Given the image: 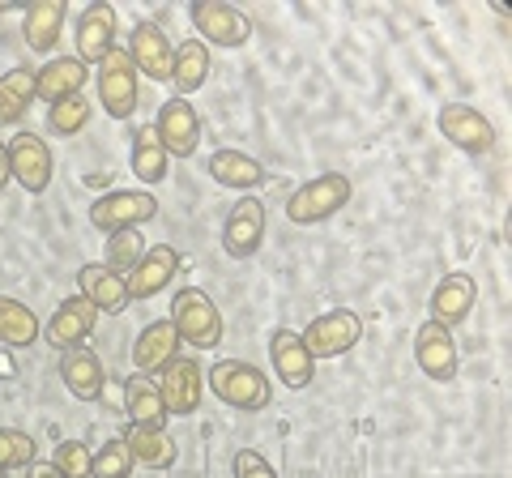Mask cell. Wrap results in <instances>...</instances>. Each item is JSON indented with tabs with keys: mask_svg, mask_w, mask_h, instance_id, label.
Here are the masks:
<instances>
[{
	"mask_svg": "<svg viewBox=\"0 0 512 478\" xmlns=\"http://www.w3.org/2000/svg\"><path fill=\"white\" fill-rule=\"evenodd\" d=\"M205 385H210V393L218 397L222 406L244 410V414L265 410L269 397H274L269 376L261 368H252V363H239V359H218L214 368L205 372Z\"/></svg>",
	"mask_w": 512,
	"mask_h": 478,
	"instance_id": "1",
	"label": "cell"
},
{
	"mask_svg": "<svg viewBox=\"0 0 512 478\" xmlns=\"http://www.w3.org/2000/svg\"><path fill=\"white\" fill-rule=\"evenodd\" d=\"M350 180L342 171H320L312 175L308 184H299L291 201H286V218L295 222V227H316V222H329L338 210L350 205Z\"/></svg>",
	"mask_w": 512,
	"mask_h": 478,
	"instance_id": "2",
	"label": "cell"
},
{
	"mask_svg": "<svg viewBox=\"0 0 512 478\" xmlns=\"http://www.w3.org/2000/svg\"><path fill=\"white\" fill-rule=\"evenodd\" d=\"M167 321L180 333V342L197 346V350H214L222 346V312L201 286H184L171 299V316Z\"/></svg>",
	"mask_w": 512,
	"mask_h": 478,
	"instance_id": "3",
	"label": "cell"
},
{
	"mask_svg": "<svg viewBox=\"0 0 512 478\" xmlns=\"http://www.w3.org/2000/svg\"><path fill=\"white\" fill-rule=\"evenodd\" d=\"M312 359H342L363 342V316L355 308H333L299 333Z\"/></svg>",
	"mask_w": 512,
	"mask_h": 478,
	"instance_id": "4",
	"label": "cell"
},
{
	"mask_svg": "<svg viewBox=\"0 0 512 478\" xmlns=\"http://www.w3.org/2000/svg\"><path fill=\"white\" fill-rule=\"evenodd\" d=\"M154 214H158V197L154 193L116 188V193H103L99 201L90 205V227H99L107 235H116V231H141Z\"/></svg>",
	"mask_w": 512,
	"mask_h": 478,
	"instance_id": "5",
	"label": "cell"
},
{
	"mask_svg": "<svg viewBox=\"0 0 512 478\" xmlns=\"http://www.w3.org/2000/svg\"><path fill=\"white\" fill-rule=\"evenodd\" d=\"M94 82H99V103L111 120H128L137 111V65L128 47H111Z\"/></svg>",
	"mask_w": 512,
	"mask_h": 478,
	"instance_id": "6",
	"label": "cell"
},
{
	"mask_svg": "<svg viewBox=\"0 0 512 478\" xmlns=\"http://www.w3.org/2000/svg\"><path fill=\"white\" fill-rule=\"evenodd\" d=\"M265 244V201L261 197H239L227 218H222V252L231 261L256 257Z\"/></svg>",
	"mask_w": 512,
	"mask_h": 478,
	"instance_id": "7",
	"label": "cell"
},
{
	"mask_svg": "<svg viewBox=\"0 0 512 478\" xmlns=\"http://www.w3.org/2000/svg\"><path fill=\"white\" fill-rule=\"evenodd\" d=\"M188 13H192L197 35H205L201 39L205 47H244L252 39L248 13H239L235 5H227V0H197Z\"/></svg>",
	"mask_w": 512,
	"mask_h": 478,
	"instance_id": "8",
	"label": "cell"
},
{
	"mask_svg": "<svg viewBox=\"0 0 512 478\" xmlns=\"http://www.w3.org/2000/svg\"><path fill=\"white\" fill-rule=\"evenodd\" d=\"M9 167H13V184H22L30 197H39L52 188L56 158H52V146L35 133H18L9 141Z\"/></svg>",
	"mask_w": 512,
	"mask_h": 478,
	"instance_id": "9",
	"label": "cell"
},
{
	"mask_svg": "<svg viewBox=\"0 0 512 478\" xmlns=\"http://www.w3.org/2000/svg\"><path fill=\"white\" fill-rule=\"evenodd\" d=\"M436 124H440V133L466 154H491L495 150V124L470 103H444Z\"/></svg>",
	"mask_w": 512,
	"mask_h": 478,
	"instance_id": "10",
	"label": "cell"
},
{
	"mask_svg": "<svg viewBox=\"0 0 512 478\" xmlns=\"http://www.w3.org/2000/svg\"><path fill=\"white\" fill-rule=\"evenodd\" d=\"M158 393H163V406H167V419H188V414L201 410V397H205V372L197 359H171L163 372H158Z\"/></svg>",
	"mask_w": 512,
	"mask_h": 478,
	"instance_id": "11",
	"label": "cell"
},
{
	"mask_svg": "<svg viewBox=\"0 0 512 478\" xmlns=\"http://www.w3.org/2000/svg\"><path fill=\"white\" fill-rule=\"evenodd\" d=\"M154 133H158V141H163V150L171 158H192V154H197V146H201V116H197V107L175 94V99H167L163 107H158Z\"/></svg>",
	"mask_w": 512,
	"mask_h": 478,
	"instance_id": "12",
	"label": "cell"
},
{
	"mask_svg": "<svg viewBox=\"0 0 512 478\" xmlns=\"http://www.w3.org/2000/svg\"><path fill=\"white\" fill-rule=\"evenodd\" d=\"M414 363L427 380L436 385H448L457 380V342H453V329H444L440 321H423L419 333H414Z\"/></svg>",
	"mask_w": 512,
	"mask_h": 478,
	"instance_id": "13",
	"label": "cell"
},
{
	"mask_svg": "<svg viewBox=\"0 0 512 478\" xmlns=\"http://www.w3.org/2000/svg\"><path fill=\"white\" fill-rule=\"evenodd\" d=\"M180 265H184V257H180V252H175L171 244L146 248V257H141V261L133 265V274L124 278V282H128V299H133V304H146V299H154L158 291H167Z\"/></svg>",
	"mask_w": 512,
	"mask_h": 478,
	"instance_id": "14",
	"label": "cell"
},
{
	"mask_svg": "<svg viewBox=\"0 0 512 478\" xmlns=\"http://www.w3.org/2000/svg\"><path fill=\"white\" fill-rule=\"evenodd\" d=\"M269 359H274V376L286 389H308L316 380V359L295 329H274L269 333Z\"/></svg>",
	"mask_w": 512,
	"mask_h": 478,
	"instance_id": "15",
	"label": "cell"
},
{
	"mask_svg": "<svg viewBox=\"0 0 512 478\" xmlns=\"http://www.w3.org/2000/svg\"><path fill=\"white\" fill-rule=\"evenodd\" d=\"M99 308L90 304V299L82 295H69L64 304L52 312V321H47V346L56 350H73V346H86V338L94 333V325H99Z\"/></svg>",
	"mask_w": 512,
	"mask_h": 478,
	"instance_id": "16",
	"label": "cell"
},
{
	"mask_svg": "<svg viewBox=\"0 0 512 478\" xmlns=\"http://www.w3.org/2000/svg\"><path fill=\"white\" fill-rule=\"evenodd\" d=\"M116 47V9L107 0H94V5L82 9L77 18V60L90 65H103V56Z\"/></svg>",
	"mask_w": 512,
	"mask_h": 478,
	"instance_id": "17",
	"label": "cell"
},
{
	"mask_svg": "<svg viewBox=\"0 0 512 478\" xmlns=\"http://www.w3.org/2000/svg\"><path fill=\"white\" fill-rule=\"evenodd\" d=\"M128 56H133L137 73H146L150 82H171L175 47L154 22H137L133 26V35H128Z\"/></svg>",
	"mask_w": 512,
	"mask_h": 478,
	"instance_id": "18",
	"label": "cell"
},
{
	"mask_svg": "<svg viewBox=\"0 0 512 478\" xmlns=\"http://www.w3.org/2000/svg\"><path fill=\"white\" fill-rule=\"evenodd\" d=\"M60 380L77 402H99L103 389H107V372H103V359L94 355L90 346H73V350H60Z\"/></svg>",
	"mask_w": 512,
	"mask_h": 478,
	"instance_id": "19",
	"label": "cell"
},
{
	"mask_svg": "<svg viewBox=\"0 0 512 478\" xmlns=\"http://www.w3.org/2000/svg\"><path fill=\"white\" fill-rule=\"evenodd\" d=\"M77 295L90 299V304L99 308V312H107V316H120L128 304H133V299H128L124 274L107 269L103 261H90V265L77 269Z\"/></svg>",
	"mask_w": 512,
	"mask_h": 478,
	"instance_id": "20",
	"label": "cell"
},
{
	"mask_svg": "<svg viewBox=\"0 0 512 478\" xmlns=\"http://www.w3.org/2000/svg\"><path fill=\"white\" fill-rule=\"evenodd\" d=\"M180 333L171 321H150L133 342V372L137 376H158L171 359H180Z\"/></svg>",
	"mask_w": 512,
	"mask_h": 478,
	"instance_id": "21",
	"label": "cell"
},
{
	"mask_svg": "<svg viewBox=\"0 0 512 478\" xmlns=\"http://www.w3.org/2000/svg\"><path fill=\"white\" fill-rule=\"evenodd\" d=\"M474 299H478L474 274H466V269H457V274H444V282L431 291V321H440L444 329H457L470 316Z\"/></svg>",
	"mask_w": 512,
	"mask_h": 478,
	"instance_id": "22",
	"label": "cell"
},
{
	"mask_svg": "<svg viewBox=\"0 0 512 478\" xmlns=\"http://www.w3.org/2000/svg\"><path fill=\"white\" fill-rule=\"evenodd\" d=\"M205 171L218 188H235V193H248V188H261L269 180V171L244 150H214Z\"/></svg>",
	"mask_w": 512,
	"mask_h": 478,
	"instance_id": "23",
	"label": "cell"
},
{
	"mask_svg": "<svg viewBox=\"0 0 512 478\" xmlns=\"http://www.w3.org/2000/svg\"><path fill=\"white\" fill-rule=\"evenodd\" d=\"M64 13H69V5H64V0H35V5L22 9V39H26L30 52L47 56V52H52V47L60 43Z\"/></svg>",
	"mask_w": 512,
	"mask_h": 478,
	"instance_id": "24",
	"label": "cell"
},
{
	"mask_svg": "<svg viewBox=\"0 0 512 478\" xmlns=\"http://www.w3.org/2000/svg\"><path fill=\"white\" fill-rule=\"evenodd\" d=\"M124 414L133 427H163L167 423V406H163V393L150 376H128L124 380Z\"/></svg>",
	"mask_w": 512,
	"mask_h": 478,
	"instance_id": "25",
	"label": "cell"
},
{
	"mask_svg": "<svg viewBox=\"0 0 512 478\" xmlns=\"http://www.w3.org/2000/svg\"><path fill=\"white\" fill-rule=\"evenodd\" d=\"M86 77H90V69H86L77 56H56V60H47V65L39 69V99L52 107V103H60V99H69V94H82Z\"/></svg>",
	"mask_w": 512,
	"mask_h": 478,
	"instance_id": "26",
	"label": "cell"
},
{
	"mask_svg": "<svg viewBox=\"0 0 512 478\" xmlns=\"http://www.w3.org/2000/svg\"><path fill=\"white\" fill-rule=\"evenodd\" d=\"M35 99H39V69H9L0 77V129L18 124Z\"/></svg>",
	"mask_w": 512,
	"mask_h": 478,
	"instance_id": "27",
	"label": "cell"
},
{
	"mask_svg": "<svg viewBox=\"0 0 512 478\" xmlns=\"http://www.w3.org/2000/svg\"><path fill=\"white\" fill-rule=\"evenodd\" d=\"M124 444H128V453H133V466L167 470L175 461V440L167 436V427H133L128 423Z\"/></svg>",
	"mask_w": 512,
	"mask_h": 478,
	"instance_id": "28",
	"label": "cell"
},
{
	"mask_svg": "<svg viewBox=\"0 0 512 478\" xmlns=\"http://www.w3.org/2000/svg\"><path fill=\"white\" fill-rule=\"evenodd\" d=\"M39 333H43V325H39L35 308H26L22 299H13V295H0V346L26 350L39 342Z\"/></svg>",
	"mask_w": 512,
	"mask_h": 478,
	"instance_id": "29",
	"label": "cell"
},
{
	"mask_svg": "<svg viewBox=\"0 0 512 478\" xmlns=\"http://www.w3.org/2000/svg\"><path fill=\"white\" fill-rule=\"evenodd\" d=\"M210 47H205L201 39H184L180 47H175V69H171V86L180 90V99H188L192 90H201L205 82H210Z\"/></svg>",
	"mask_w": 512,
	"mask_h": 478,
	"instance_id": "30",
	"label": "cell"
},
{
	"mask_svg": "<svg viewBox=\"0 0 512 478\" xmlns=\"http://www.w3.org/2000/svg\"><path fill=\"white\" fill-rule=\"evenodd\" d=\"M128 163H133V175L141 184H163L167 180V167H171V154L163 150V141H158L154 124H141L137 137H133V154H128Z\"/></svg>",
	"mask_w": 512,
	"mask_h": 478,
	"instance_id": "31",
	"label": "cell"
},
{
	"mask_svg": "<svg viewBox=\"0 0 512 478\" xmlns=\"http://www.w3.org/2000/svg\"><path fill=\"white\" fill-rule=\"evenodd\" d=\"M90 116H94V107L82 99V94H69V99L47 107V129L60 133V137H77L90 124Z\"/></svg>",
	"mask_w": 512,
	"mask_h": 478,
	"instance_id": "32",
	"label": "cell"
},
{
	"mask_svg": "<svg viewBox=\"0 0 512 478\" xmlns=\"http://www.w3.org/2000/svg\"><path fill=\"white\" fill-rule=\"evenodd\" d=\"M146 257V235L141 231H116V235H107V269H116V274H133V265Z\"/></svg>",
	"mask_w": 512,
	"mask_h": 478,
	"instance_id": "33",
	"label": "cell"
},
{
	"mask_svg": "<svg viewBox=\"0 0 512 478\" xmlns=\"http://www.w3.org/2000/svg\"><path fill=\"white\" fill-rule=\"evenodd\" d=\"M90 478H133V453H128L124 436L107 440L103 449L90 457Z\"/></svg>",
	"mask_w": 512,
	"mask_h": 478,
	"instance_id": "34",
	"label": "cell"
},
{
	"mask_svg": "<svg viewBox=\"0 0 512 478\" xmlns=\"http://www.w3.org/2000/svg\"><path fill=\"white\" fill-rule=\"evenodd\" d=\"M35 457V440H30L26 432H18V427H0V470H22L30 466Z\"/></svg>",
	"mask_w": 512,
	"mask_h": 478,
	"instance_id": "35",
	"label": "cell"
},
{
	"mask_svg": "<svg viewBox=\"0 0 512 478\" xmlns=\"http://www.w3.org/2000/svg\"><path fill=\"white\" fill-rule=\"evenodd\" d=\"M90 449L82 440H60L56 453H52V466L64 474V478H90Z\"/></svg>",
	"mask_w": 512,
	"mask_h": 478,
	"instance_id": "36",
	"label": "cell"
},
{
	"mask_svg": "<svg viewBox=\"0 0 512 478\" xmlns=\"http://www.w3.org/2000/svg\"><path fill=\"white\" fill-rule=\"evenodd\" d=\"M231 470H235V478H278V470L269 466L256 449H239L235 461H231Z\"/></svg>",
	"mask_w": 512,
	"mask_h": 478,
	"instance_id": "37",
	"label": "cell"
},
{
	"mask_svg": "<svg viewBox=\"0 0 512 478\" xmlns=\"http://www.w3.org/2000/svg\"><path fill=\"white\" fill-rule=\"evenodd\" d=\"M26 478H64V474L52 466V461H30V466H26Z\"/></svg>",
	"mask_w": 512,
	"mask_h": 478,
	"instance_id": "38",
	"label": "cell"
},
{
	"mask_svg": "<svg viewBox=\"0 0 512 478\" xmlns=\"http://www.w3.org/2000/svg\"><path fill=\"white\" fill-rule=\"evenodd\" d=\"M13 184V167H9V141H0V193Z\"/></svg>",
	"mask_w": 512,
	"mask_h": 478,
	"instance_id": "39",
	"label": "cell"
},
{
	"mask_svg": "<svg viewBox=\"0 0 512 478\" xmlns=\"http://www.w3.org/2000/svg\"><path fill=\"white\" fill-rule=\"evenodd\" d=\"M13 372H18V368H13V359H9V355H0V376H5V380H9Z\"/></svg>",
	"mask_w": 512,
	"mask_h": 478,
	"instance_id": "40",
	"label": "cell"
},
{
	"mask_svg": "<svg viewBox=\"0 0 512 478\" xmlns=\"http://www.w3.org/2000/svg\"><path fill=\"white\" fill-rule=\"evenodd\" d=\"M5 9H13V5H5V0H0V13H5Z\"/></svg>",
	"mask_w": 512,
	"mask_h": 478,
	"instance_id": "41",
	"label": "cell"
},
{
	"mask_svg": "<svg viewBox=\"0 0 512 478\" xmlns=\"http://www.w3.org/2000/svg\"><path fill=\"white\" fill-rule=\"evenodd\" d=\"M0 478H5V470H0Z\"/></svg>",
	"mask_w": 512,
	"mask_h": 478,
	"instance_id": "42",
	"label": "cell"
}]
</instances>
